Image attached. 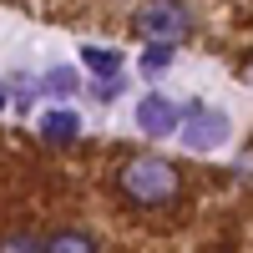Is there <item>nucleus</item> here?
I'll use <instances>...</instances> for the list:
<instances>
[{"instance_id": "f257e3e1", "label": "nucleus", "mask_w": 253, "mask_h": 253, "mask_svg": "<svg viewBox=\"0 0 253 253\" xmlns=\"http://www.w3.org/2000/svg\"><path fill=\"white\" fill-rule=\"evenodd\" d=\"M122 193L142 208H162L177 198V167L167 157H132L122 167Z\"/></svg>"}, {"instance_id": "f03ea898", "label": "nucleus", "mask_w": 253, "mask_h": 253, "mask_svg": "<svg viewBox=\"0 0 253 253\" xmlns=\"http://www.w3.org/2000/svg\"><path fill=\"white\" fill-rule=\"evenodd\" d=\"M137 31L152 41V46H177V41L193 31V15H187L182 0H147L137 10Z\"/></svg>"}, {"instance_id": "7ed1b4c3", "label": "nucleus", "mask_w": 253, "mask_h": 253, "mask_svg": "<svg viewBox=\"0 0 253 253\" xmlns=\"http://www.w3.org/2000/svg\"><path fill=\"white\" fill-rule=\"evenodd\" d=\"M182 147L187 152H213V147H223L228 142V132H233V122H228V112H213V107H187L182 112Z\"/></svg>"}, {"instance_id": "20e7f679", "label": "nucleus", "mask_w": 253, "mask_h": 253, "mask_svg": "<svg viewBox=\"0 0 253 253\" xmlns=\"http://www.w3.org/2000/svg\"><path fill=\"white\" fill-rule=\"evenodd\" d=\"M137 126H142L147 137H172L177 126H182V107H177L172 96H157L152 91V96L137 101Z\"/></svg>"}, {"instance_id": "39448f33", "label": "nucleus", "mask_w": 253, "mask_h": 253, "mask_svg": "<svg viewBox=\"0 0 253 253\" xmlns=\"http://www.w3.org/2000/svg\"><path fill=\"white\" fill-rule=\"evenodd\" d=\"M81 66H86L91 76L117 81L122 76V51H112V46H81Z\"/></svg>"}, {"instance_id": "423d86ee", "label": "nucleus", "mask_w": 253, "mask_h": 253, "mask_svg": "<svg viewBox=\"0 0 253 253\" xmlns=\"http://www.w3.org/2000/svg\"><path fill=\"white\" fill-rule=\"evenodd\" d=\"M41 137H51V142H76V137H81V117H76V112H46V117H41Z\"/></svg>"}, {"instance_id": "0eeeda50", "label": "nucleus", "mask_w": 253, "mask_h": 253, "mask_svg": "<svg viewBox=\"0 0 253 253\" xmlns=\"http://www.w3.org/2000/svg\"><path fill=\"white\" fill-rule=\"evenodd\" d=\"M41 253H96V238H86V233H51L41 243Z\"/></svg>"}, {"instance_id": "6e6552de", "label": "nucleus", "mask_w": 253, "mask_h": 253, "mask_svg": "<svg viewBox=\"0 0 253 253\" xmlns=\"http://www.w3.org/2000/svg\"><path fill=\"white\" fill-rule=\"evenodd\" d=\"M46 91H56V96H76V71H71V66H51V71H46Z\"/></svg>"}, {"instance_id": "1a4fd4ad", "label": "nucleus", "mask_w": 253, "mask_h": 253, "mask_svg": "<svg viewBox=\"0 0 253 253\" xmlns=\"http://www.w3.org/2000/svg\"><path fill=\"white\" fill-rule=\"evenodd\" d=\"M167 61H172V46H147V56H142V66H147V71H162Z\"/></svg>"}, {"instance_id": "9d476101", "label": "nucleus", "mask_w": 253, "mask_h": 253, "mask_svg": "<svg viewBox=\"0 0 253 253\" xmlns=\"http://www.w3.org/2000/svg\"><path fill=\"white\" fill-rule=\"evenodd\" d=\"M10 91H15V101H20V107H31V101H36V81H26V76H10Z\"/></svg>"}, {"instance_id": "9b49d317", "label": "nucleus", "mask_w": 253, "mask_h": 253, "mask_svg": "<svg viewBox=\"0 0 253 253\" xmlns=\"http://www.w3.org/2000/svg\"><path fill=\"white\" fill-rule=\"evenodd\" d=\"M243 76H248V81H253V61H248V66H243Z\"/></svg>"}, {"instance_id": "f8f14e48", "label": "nucleus", "mask_w": 253, "mask_h": 253, "mask_svg": "<svg viewBox=\"0 0 253 253\" xmlns=\"http://www.w3.org/2000/svg\"><path fill=\"white\" fill-rule=\"evenodd\" d=\"M0 112H5V86H0Z\"/></svg>"}]
</instances>
